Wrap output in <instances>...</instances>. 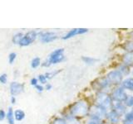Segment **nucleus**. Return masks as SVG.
<instances>
[{
  "mask_svg": "<svg viewBox=\"0 0 133 124\" xmlns=\"http://www.w3.org/2000/svg\"><path fill=\"white\" fill-rule=\"evenodd\" d=\"M90 106L85 100H79L71 105L69 109V114L77 118H84L89 116Z\"/></svg>",
  "mask_w": 133,
  "mask_h": 124,
  "instance_id": "nucleus-1",
  "label": "nucleus"
},
{
  "mask_svg": "<svg viewBox=\"0 0 133 124\" xmlns=\"http://www.w3.org/2000/svg\"><path fill=\"white\" fill-rule=\"evenodd\" d=\"M95 104L103 107L107 111H109L112 109L113 100L110 94L107 92H97L95 97Z\"/></svg>",
  "mask_w": 133,
  "mask_h": 124,
  "instance_id": "nucleus-2",
  "label": "nucleus"
},
{
  "mask_svg": "<svg viewBox=\"0 0 133 124\" xmlns=\"http://www.w3.org/2000/svg\"><path fill=\"white\" fill-rule=\"evenodd\" d=\"M63 53H64V49L62 48L55 50V51H53L50 54L48 58L42 64V65L43 67H48V66L52 65L61 63L62 61H63L65 60V56L63 55Z\"/></svg>",
  "mask_w": 133,
  "mask_h": 124,
  "instance_id": "nucleus-3",
  "label": "nucleus"
},
{
  "mask_svg": "<svg viewBox=\"0 0 133 124\" xmlns=\"http://www.w3.org/2000/svg\"><path fill=\"white\" fill-rule=\"evenodd\" d=\"M91 86H92V89L97 90V92H106L107 89H109L111 88V84L106 76H102L92 82Z\"/></svg>",
  "mask_w": 133,
  "mask_h": 124,
  "instance_id": "nucleus-4",
  "label": "nucleus"
},
{
  "mask_svg": "<svg viewBox=\"0 0 133 124\" xmlns=\"http://www.w3.org/2000/svg\"><path fill=\"white\" fill-rule=\"evenodd\" d=\"M107 79L109 80L111 86H120L124 80V77L117 69H112L109 71L106 75Z\"/></svg>",
  "mask_w": 133,
  "mask_h": 124,
  "instance_id": "nucleus-5",
  "label": "nucleus"
},
{
  "mask_svg": "<svg viewBox=\"0 0 133 124\" xmlns=\"http://www.w3.org/2000/svg\"><path fill=\"white\" fill-rule=\"evenodd\" d=\"M111 97L113 102H121L123 103L127 96V91L125 90L122 86H116L111 90V93L110 94Z\"/></svg>",
  "mask_w": 133,
  "mask_h": 124,
  "instance_id": "nucleus-6",
  "label": "nucleus"
},
{
  "mask_svg": "<svg viewBox=\"0 0 133 124\" xmlns=\"http://www.w3.org/2000/svg\"><path fill=\"white\" fill-rule=\"evenodd\" d=\"M38 35H39V32H37L36 31L28 32L26 34L23 35V38L21 39L18 45L20 47H28V45H31L33 41L37 39V37L38 36Z\"/></svg>",
  "mask_w": 133,
  "mask_h": 124,
  "instance_id": "nucleus-7",
  "label": "nucleus"
},
{
  "mask_svg": "<svg viewBox=\"0 0 133 124\" xmlns=\"http://www.w3.org/2000/svg\"><path fill=\"white\" fill-rule=\"evenodd\" d=\"M107 111L106 109H104L103 107H100L97 104H94L92 106L90 107V110H89V116L91 117H95L100 119H105L106 115H107Z\"/></svg>",
  "mask_w": 133,
  "mask_h": 124,
  "instance_id": "nucleus-8",
  "label": "nucleus"
},
{
  "mask_svg": "<svg viewBox=\"0 0 133 124\" xmlns=\"http://www.w3.org/2000/svg\"><path fill=\"white\" fill-rule=\"evenodd\" d=\"M39 40L43 43H49L57 39V34L54 32H39Z\"/></svg>",
  "mask_w": 133,
  "mask_h": 124,
  "instance_id": "nucleus-9",
  "label": "nucleus"
},
{
  "mask_svg": "<svg viewBox=\"0 0 133 124\" xmlns=\"http://www.w3.org/2000/svg\"><path fill=\"white\" fill-rule=\"evenodd\" d=\"M105 119L107 120V122L109 124H119L122 122V117L116 113L113 109L107 111Z\"/></svg>",
  "mask_w": 133,
  "mask_h": 124,
  "instance_id": "nucleus-10",
  "label": "nucleus"
},
{
  "mask_svg": "<svg viewBox=\"0 0 133 124\" xmlns=\"http://www.w3.org/2000/svg\"><path fill=\"white\" fill-rule=\"evenodd\" d=\"M10 89V94H12V96H16L20 94H22L24 91V84H21L18 82H12L9 85Z\"/></svg>",
  "mask_w": 133,
  "mask_h": 124,
  "instance_id": "nucleus-11",
  "label": "nucleus"
},
{
  "mask_svg": "<svg viewBox=\"0 0 133 124\" xmlns=\"http://www.w3.org/2000/svg\"><path fill=\"white\" fill-rule=\"evenodd\" d=\"M87 32H88V29H87V28H74V29H72V30H70L64 36H62V39L68 40L77 35L85 34Z\"/></svg>",
  "mask_w": 133,
  "mask_h": 124,
  "instance_id": "nucleus-12",
  "label": "nucleus"
},
{
  "mask_svg": "<svg viewBox=\"0 0 133 124\" xmlns=\"http://www.w3.org/2000/svg\"><path fill=\"white\" fill-rule=\"evenodd\" d=\"M111 109H113L116 113L119 116H121L122 118V116L128 111V109L125 106L124 103H121V102H113Z\"/></svg>",
  "mask_w": 133,
  "mask_h": 124,
  "instance_id": "nucleus-13",
  "label": "nucleus"
},
{
  "mask_svg": "<svg viewBox=\"0 0 133 124\" xmlns=\"http://www.w3.org/2000/svg\"><path fill=\"white\" fill-rule=\"evenodd\" d=\"M122 64L133 68V52H126L122 56Z\"/></svg>",
  "mask_w": 133,
  "mask_h": 124,
  "instance_id": "nucleus-14",
  "label": "nucleus"
},
{
  "mask_svg": "<svg viewBox=\"0 0 133 124\" xmlns=\"http://www.w3.org/2000/svg\"><path fill=\"white\" fill-rule=\"evenodd\" d=\"M121 86L125 90H129L133 92V77H127L124 78V80L122 83Z\"/></svg>",
  "mask_w": 133,
  "mask_h": 124,
  "instance_id": "nucleus-15",
  "label": "nucleus"
},
{
  "mask_svg": "<svg viewBox=\"0 0 133 124\" xmlns=\"http://www.w3.org/2000/svg\"><path fill=\"white\" fill-rule=\"evenodd\" d=\"M118 70V71L122 74V76L123 77H125V76H128L129 74H131V68L130 67H128L127 65H124V64H120L119 65H118V67H117V69H116Z\"/></svg>",
  "mask_w": 133,
  "mask_h": 124,
  "instance_id": "nucleus-16",
  "label": "nucleus"
},
{
  "mask_svg": "<svg viewBox=\"0 0 133 124\" xmlns=\"http://www.w3.org/2000/svg\"><path fill=\"white\" fill-rule=\"evenodd\" d=\"M6 118L8 120V124H15V119H14V114L12 107H9L8 109V112L6 113Z\"/></svg>",
  "mask_w": 133,
  "mask_h": 124,
  "instance_id": "nucleus-17",
  "label": "nucleus"
},
{
  "mask_svg": "<svg viewBox=\"0 0 133 124\" xmlns=\"http://www.w3.org/2000/svg\"><path fill=\"white\" fill-rule=\"evenodd\" d=\"M65 119V121L66 124H81V122L79 121V119L73 117V116L68 114H66L65 117L63 118Z\"/></svg>",
  "mask_w": 133,
  "mask_h": 124,
  "instance_id": "nucleus-18",
  "label": "nucleus"
},
{
  "mask_svg": "<svg viewBox=\"0 0 133 124\" xmlns=\"http://www.w3.org/2000/svg\"><path fill=\"white\" fill-rule=\"evenodd\" d=\"M123 50L126 52H133V40H127L123 43Z\"/></svg>",
  "mask_w": 133,
  "mask_h": 124,
  "instance_id": "nucleus-19",
  "label": "nucleus"
},
{
  "mask_svg": "<svg viewBox=\"0 0 133 124\" xmlns=\"http://www.w3.org/2000/svg\"><path fill=\"white\" fill-rule=\"evenodd\" d=\"M14 119L16 121H23V120L25 118V113L22 110V109H17L16 111L14 112Z\"/></svg>",
  "mask_w": 133,
  "mask_h": 124,
  "instance_id": "nucleus-20",
  "label": "nucleus"
},
{
  "mask_svg": "<svg viewBox=\"0 0 133 124\" xmlns=\"http://www.w3.org/2000/svg\"><path fill=\"white\" fill-rule=\"evenodd\" d=\"M82 60L83 61V63L87 65H92L97 61V59L91 56H82Z\"/></svg>",
  "mask_w": 133,
  "mask_h": 124,
  "instance_id": "nucleus-21",
  "label": "nucleus"
},
{
  "mask_svg": "<svg viewBox=\"0 0 133 124\" xmlns=\"http://www.w3.org/2000/svg\"><path fill=\"white\" fill-rule=\"evenodd\" d=\"M123 103L127 109H131L133 107V95L132 94H127L126 99L124 100Z\"/></svg>",
  "mask_w": 133,
  "mask_h": 124,
  "instance_id": "nucleus-22",
  "label": "nucleus"
},
{
  "mask_svg": "<svg viewBox=\"0 0 133 124\" xmlns=\"http://www.w3.org/2000/svg\"><path fill=\"white\" fill-rule=\"evenodd\" d=\"M102 123H103V120L95 117H91V116H89V118L87 122V124H102Z\"/></svg>",
  "mask_w": 133,
  "mask_h": 124,
  "instance_id": "nucleus-23",
  "label": "nucleus"
},
{
  "mask_svg": "<svg viewBox=\"0 0 133 124\" xmlns=\"http://www.w3.org/2000/svg\"><path fill=\"white\" fill-rule=\"evenodd\" d=\"M23 35H24V34H23L22 32H18V33H16V34H15L14 36H12V43H14V44H19L20 41H21V39L23 38Z\"/></svg>",
  "mask_w": 133,
  "mask_h": 124,
  "instance_id": "nucleus-24",
  "label": "nucleus"
},
{
  "mask_svg": "<svg viewBox=\"0 0 133 124\" xmlns=\"http://www.w3.org/2000/svg\"><path fill=\"white\" fill-rule=\"evenodd\" d=\"M41 65V60L39 57H35L33 58L31 61V67L33 68V69H36L37 68L38 66Z\"/></svg>",
  "mask_w": 133,
  "mask_h": 124,
  "instance_id": "nucleus-25",
  "label": "nucleus"
},
{
  "mask_svg": "<svg viewBox=\"0 0 133 124\" xmlns=\"http://www.w3.org/2000/svg\"><path fill=\"white\" fill-rule=\"evenodd\" d=\"M130 120H133V113L131 110L127 111L122 118V121H130Z\"/></svg>",
  "mask_w": 133,
  "mask_h": 124,
  "instance_id": "nucleus-26",
  "label": "nucleus"
},
{
  "mask_svg": "<svg viewBox=\"0 0 133 124\" xmlns=\"http://www.w3.org/2000/svg\"><path fill=\"white\" fill-rule=\"evenodd\" d=\"M61 70H55V71H52V72H47L44 74V75L46 76V78H47V80H51V79L54 78L57 74H58L60 73Z\"/></svg>",
  "mask_w": 133,
  "mask_h": 124,
  "instance_id": "nucleus-27",
  "label": "nucleus"
},
{
  "mask_svg": "<svg viewBox=\"0 0 133 124\" xmlns=\"http://www.w3.org/2000/svg\"><path fill=\"white\" fill-rule=\"evenodd\" d=\"M37 80L40 83V84H46L48 82V80H47V78H46V76L44 75V74H39L38 77H37Z\"/></svg>",
  "mask_w": 133,
  "mask_h": 124,
  "instance_id": "nucleus-28",
  "label": "nucleus"
},
{
  "mask_svg": "<svg viewBox=\"0 0 133 124\" xmlns=\"http://www.w3.org/2000/svg\"><path fill=\"white\" fill-rule=\"evenodd\" d=\"M52 124H66V122L63 118H56L52 121Z\"/></svg>",
  "mask_w": 133,
  "mask_h": 124,
  "instance_id": "nucleus-29",
  "label": "nucleus"
},
{
  "mask_svg": "<svg viewBox=\"0 0 133 124\" xmlns=\"http://www.w3.org/2000/svg\"><path fill=\"white\" fill-rule=\"evenodd\" d=\"M17 58V54L15 52H12L9 54V56H8V62H9V64H12L15 61Z\"/></svg>",
  "mask_w": 133,
  "mask_h": 124,
  "instance_id": "nucleus-30",
  "label": "nucleus"
},
{
  "mask_svg": "<svg viewBox=\"0 0 133 124\" xmlns=\"http://www.w3.org/2000/svg\"><path fill=\"white\" fill-rule=\"evenodd\" d=\"M7 82H8L7 74H2L1 75H0V83H1L2 84H5Z\"/></svg>",
  "mask_w": 133,
  "mask_h": 124,
  "instance_id": "nucleus-31",
  "label": "nucleus"
},
{
  "mask_svg": "<svg viewBox=\"0 0 133 124\" xmlns=\"http://www.w3.org/2000/svg\"><path fill=\"white\" fill-rule=\"evenodd\" d=\"M4 118H6V112L3 109H0V121H3Z\"/></svg>",
  "mask_w": 133,
  "mask_h": 124,
  "instance_id": "nucleus-32",
  "label": "nucleus"
},
{
  "mask_svg": "<svg viewBox=\"0 0 133 124\" xmlns=\"http://www.w3.org/2000/svg\"><path fill=\"white\" fill-rule=\"evenodd\" d=\"M35 89H37V92H43L44 90V87L43 86V84H37L36 86H35Z\"/></svg>",
  "mask_w": 133,
  "mask_h": 124,
  "instance_id": "nucleus-33",
  "label": "nucleus"
},
{
  "mask_svg": "<svg viewBox=\"0 0 133 124\" xmlns=\"http://www.w3.org/2000/svg\"><path fill=\"white\" fill-rule=\"evenodd\" d=\"M30 84H31V85L35 87L37 84H38V80H37V78H32V79H31V80H30Z\"/></svg>",
  "mask_w": 133,
  "mask_h": 124,
  "instance_id": "nucleus-34",
  "label": "nucleus"
},
{
  "mask_svg": "<svg viewBox=\"0 0 133 124\" xmlns=\"http://www.w3.org/2000/svg\"><path fill=\"white\" fill-rule=\"evenodd\" d=\"M52 84H48V83H47V84H45V87H44V89H46V90H51L52 89Z\"/></svg>",
  "mask_w": 133,
  "mask_h": 124,
  "instance_id": "nucleus-35",
  "label": "nucleus"
},
{
  "mask_svg": "<svg viewBox=\"0 0 133 124\" xmlns=\"http://www.w3.org/2000/svg\"><path fill=\"white\" fill-rule=\"evenodd\" d=\"M16 97H14V96H11V98H10V102H11V103L12 104H15L16 103Z\"/></svg>",
  "mask_w": 133,
  "mask_h": 124,
  "instance_id": "nucleus-36",
  "label": "nucleus"
},
{
  "mask_svg": "<svg viewBox=\"0 0 133 124\" xmlns=\"http://www.w3.org/2000/svg\"><path fill=\"white\" fill-rule=\"evenodd\" d=\"M122 124H133V120H130V121H122Z\"/></svg>",
  "mask_w": 133,
  "mask_h": 124,
  "instance_id": "nucleus-37",
  "label": "nucleus"
},
{
  "mask_svg": "<svg viewBox=\"0 0 133 124\" xmlns=\"http://www.w3.org/2000/svg\"><path fill=\"white\" fill-rule=\"evenodd\" d=\"M131 75H132V77H133V68H132V69H131Z\"/></svg>",
  "mask_w": 133,
  "mask_h": 124,
  "instance_id": "nucleus-38",
  "label": "nucleus"
},
{
  "mask_svg": "<svg viewBox=\"0 0 133 124\" xmlns=\"http://www.w3.org/2000/svg\"><path fill=\"white\" fill-rule=\"evenodd\" d=\"M131 112H132V113H133V107H131Z\"/></svg>",
  "mask_w": 133,
  "mask_h": 124,
  "instance_id": "nucleus-39",
  "label": "nucleus"
},
{
  "mask_svg": "<svg viewBox=\"0 0 133 124\" xmlns=\"http://www.w3.org/2000/svg\"><path fill=\"white\" fill-rule=\"evenodd\" d=\"M102 124H109V123H108V122H103Z\"/></svg>",
  "mask_w": 133,
  "mask_h": 124,
  "instance_id": "nucleus-40",
  "label": "nucleus"
}]
</instances>
